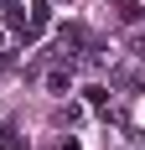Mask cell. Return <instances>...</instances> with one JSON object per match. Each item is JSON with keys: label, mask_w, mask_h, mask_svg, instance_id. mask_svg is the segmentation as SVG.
Listing matches in <instances>:
<instances>
[{"label": "cell", "mask_w": 145, "mask_h": 150, "mask_svg": "<svg viewBox=\"0 0 145 150\" xmlns=\"http://www.w3.org/2000/svg\"><path fill=\"white\" fill-rule=\"evenodd\" d=\"M0 16H5V26L16 31V36H26V0H0Z\"/></svg>", "instance_id": "1"}, {"label": "cell", "mask_w": 145, "mask_h": 150, "mask_svg": "<svg viewBox=\"0 0 145 150\" xmlns=\"http://www.w3.org/2000/svg\"><path fill=\"white\" fill-rule=\"evenodd\" d=\"M72 88V62L68 67H52V73H47V93H68Z\"/></svg>", "instance_id": "2"}, {"label": "cell", "mask_w": 145, "mask_h": 150, "mask_svg": "<svg viewBox=\"0 0 145 150\" xmlns=\"http://www.w3.org/2000/svg\"><path fill=\"white\" fill-rule=\"evenodd\" d=\"M109 11H114L124 26H135V21H140V0H109Z\"/></svg>", "instance_id": "3"}, {"label": "cell", "mask_w": 145, "mask_h": 150, "mask_svg": "<svg viewBox=\"0 0 145 150\" xmlns=\"http://www.w3.org/2000/svg\"><path fill=\"white\" fill-rule=\"evenodd\" d=\"M0 150H26V135H16V129H0Z\"/></svg>", "instance_id": "4"}, {"label": "cell", "mask_w": 145, "mask_h": 150, "mask_svg": "<svg viewBox=\"0 0 145 150\" xmlns=\"http://www.w3.org/2000/svg\"><path fill=\"white\" fill-rule=\"evenodd\" d=\"M83 93H88V104H93V109L109 104V88H99V83H93V88H83Z\"/></svg>", "instance_id": "5"}, {"label": "cell", "mask_w": 145, "mask_h": 150, "mask_svg": "<svg viewBox=\"0 0 145 150\" xmlns=\"http://www.w3.org/2000/svg\"><path fill=\"white\" fill-rule=\"evenodd\" d=\"M0 42H5V26H0Z\"/></svg>", "instance_id": "6"}]
</instances>
